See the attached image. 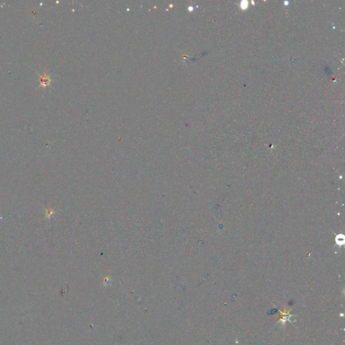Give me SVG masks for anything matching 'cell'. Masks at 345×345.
Here are the masks:
<instances>
[{"mask_svg": "<svg viewBox=\"0 0 345 345\" xmlns=\"http://www.w3.org/2000/svg\"><path fill=\"white\" fill-rule=\"evenodd\" d=\"M248 2L247 1H242L241 4V6L243 9H246L248 7Z\"/></svg>", "mask_w": 345, "mask_h": 345, "instance_id": "7a4b0ae2", "label": "cell"}, {"mask_svg": "<svg viewBox=\"0 0 345 345\" xmlns=\"http://www.w3.org/2000/svg\"><path fill=\"white\" fill-rule=\"evenodd\" d=\"M51 81V79H50V77H49V75L43 74L42 76H40V86H42V87H46L47 86L49 85Z\"/></svg>", "mask_w": 345, "mask_h": 345, "instance_id": "6da1fadb", "label": "cell"}]
</instances>
